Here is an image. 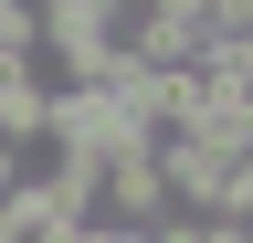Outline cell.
Segmentation results:
<instances>
[{
	"label": "cell",
	"instance_id": "2",
	"mask_svg": "<svg viewBox=\"0 0 253 243\" xmlns=\"http://www.w3.org/2000/svg\"><path fill=\"white\" fill-rule=\"evenodd\" d=\"M137 11H190V0H137Z\"/></svg>",
	"mask_w": 253,
	"mask_h": 243
},
{
	"label": "cell",
	"instance_id": "1",
	"mask_svg": "<svg viewBox=\"0 0 253 243\" xmlns=\"http://www.w3.org/2000/svg\"><path fill=\"white\" fill-rule=\"evenodd\" d=\"M179 138H201L211 159H253V96L243 85H190V106H179Z\"/></svg>",
	"mask_w": 253,
	"mask_h": 243
}]
</instances>
